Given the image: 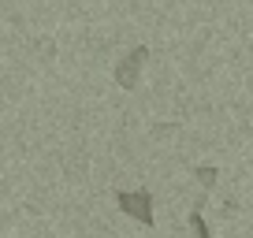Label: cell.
Returning a JSON list of instances; mask_svg holds the SVG:
<instances>
[{"label":"cell","instance_id":"cell-1","mask_svg":"<svg viewBox=\"0 0 253 238\" xmlns=\"http://www.w3.org/2000/svg\"><path fill=\"white\" fill-rule=\"evenodd\" d=\"M116 205L123 208L126 216H134L138 223L153 227V194L149 190H119L116 194Z\"/></svg>","mask_w":253,"mask_h":238},{"label":"cell","instance_id":"cell-2","mask_svg":"<svg viewBox=\"0 0 253 238\" xmlns=\"http://www.w3.org/2000/svg\"><path fill=\"white\" fill-rule=\"evenodd\" d=\"M145 56H149V48H145V45H134L130 52L123 56V60H119V67H116V82H119V89H134V86H138Z\"/></svg>","mask_w":253,"mask_h":238},{"label":"cell","instance_id":"cell-4","mask_svg":"<svg viewBox=\"0 0 253 238\" xmlns=\"http://www.w3.org/2000/svg\"><path fill=\"white\" fill-rule=\"evenodd\" d=\"M216 175H220L216 167H194V179H198L205 190H212V186H216Z\"/></svg>","mask_w":253,"mask_h":238},{"label":"cell","instance_id":"cell-3","mask_svg":"<svg viewBox=\"0 0 253 238\" xmlns=\"http://www.w3.org/2000/svg\"><path fill=\"white\" fill-rule=\"evenodd\" d=\"M190 227H194V235L198 238H212V231H209L205 216H201V208H190Z\"/></svg>","mask_w":253,"mask_h":238}]
</instances>
